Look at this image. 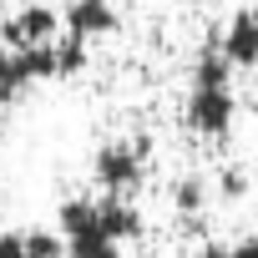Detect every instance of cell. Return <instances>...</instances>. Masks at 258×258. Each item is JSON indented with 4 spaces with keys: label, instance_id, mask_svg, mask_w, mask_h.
I'll return each instance as SVG.
<instances>
[{
    "label": "cell",
    "instance_id": "277c9868",
    "mask_svg": "<svg viewBox=\"0 0 258 258\" xmlns=\"http://www.w3.org/2000/svg\"><path fill=\"white\" fill-rule=\"evenodd\" d=\"M61 36V16L51 6H21L6 26H0V41L6 46H46Z\"/></svg>",
    "mask_w": 258,
    "mask_h": 258
},
{
    "label": "cell",
    "instance_id": "2e32d148",
    "mask_svg": "<svg viewBox=\"0 0 258 258\" xmlns=\"http://www.w3.org/2000/svg\"><path fill=\"white\" fill-rule=\"evenodd\" d=\"M0 6H6V0H0Z\"/></svg>",
    "mask_w": 258,
    "mask_h": 258
},
{
    "label": "cell",
    "instance_id": "4fadbf2b",
    "mask_svg": "<svg viewBox=\"0 0 258 258\" xmlns=\"http://www.w3.org/2000/svg\"><path fill=\"white\" fill-rule=\"evenodd\" d=\"M198 258H233V248H228V243H203Z\"/></svg>",
    "mask_w": 258,
    "mask_h": 258
},
{
    "label": "cell",
    "instance_id": "52a82bcc",
    "mask_svg": "<svg viewBox=\"0 0 258 258\" xmlns=\"http://www.w3.org/2000/svg\"><path fill=\"white\" fill-rule=\"evenodd\" d=\"M223 56L233 66H258V26H253V11H238L223 31Z\"/></svg>",
    "mask_w": 258,
    "mask_h": 258
},
{
    "label": "cell",
    "instance_id": "6da1fadb",
    "mask_svg": "<svg viewBox=\"0 0 258 258\" xmlns=\"http://www.w3.org/2000/svg\"><path fill=\"white\" fill-rule=\"evenodd\" d=\"M228 66L233 61L223 56V46L203 51L198 66H192V91H187V111H182L192 132L213 137V142H223L233 132V111H238V101H233V71Z\"/></svg>",
    "mask_w": 258,
    "mask_h": 258
},
{
    "label": "cell",
    "instance_id": "8992f818",
    "mask_svg": "<svg viewBox=\"0 0 258 258\" xmlns=\"http://www.w3.org/2000/svg\"><path fill=\"white\" fill-rule=\"evenodd\" d=\"M96 218H101V228H106L116 243H132V238H142V233H147L142 208L126 198V192H106V198H96Z\"/></svg>",
    "mask_w": 258,
    "mask_h": 258
},
{
    "label": "cell",
    "instance_id": "7a4b0ae2",
    "mask_svg": "<svg viewBox=\"0 0 258 258\" xmlns=\"http://www.w3.org/2000/svg\"><path fill=\"white\" fill-rule=\"evenodd\" d=\"M61 238H66V258H121V243L101 228L91 198L61 203Z\"/></svg>",
    "mask_w": 258,
    "mask_h": 258
},
{
    "label": "cell",
    "instance_id": "9c48e42d",
    "mask_svg": "<svg viewBox=\"0 0 258 258\" xmlns=\"http://www.w3.org/2000/svg\"><path fill=\"white\" fill-rule=\"evenodd\" d=\"M203 203H208V187H203V177H177L172 182V208L177 213H203Z\"/></svg>",
    "mask_w": 258,
    "mask_h": 258
},
{
    "label": "cell",
    "instance_id": "ba28073f",
    "mask_svg": "<svg viewBox=\"0 0 258 258\" xmlns=\"http://www.w3.org/2000/svg\"><path fill=\"white\" fill-rule=\"evenodd\" d=\"M26 86H31V71L21 66V51H16V46H0V106L21 101Z\"/></svg>",
    "mask_w": 258,
    "mask_h": 258
},
{
    "label": "cell",
    "instance_id": "5bb4252c",
    "mask_svg": "<svg viewBox=\"0 0 258 258\" xmlns=\"http://www.w3.org/2000/svg\"><path fill=\"white\" fill-rule=\"evenodd\" d=\"M233 258H258V238H243V243H228Z\"/></svg>",
    "mask_w": 258,
    "mask_h": 258
},
{
    "label": "cell",
    "instance_id": "5b68a950",
    "mask_svg": "<svg viewBox=\"0 0 258 258\" xmlns=\"http://www.w3.org/2000/svg\"><path fill=\"white\" fill-rule=\"evenodd\" d=\"M61 26H66V36L101 41V36L116 31V11H111V0H71L61 11Z\"/></svg>",
    "mask_w": 258,
    "mask_h": 258
},
{
    "label": "cell",
    "instance_id": "3957f363",
    "mask_svg": "<svg viewBox=\"0 0 258 258\" xmlns=\"http://www.w3.org/2000/svg\"><path fill=\"white\" fill-rule=\"evenodd\" d=\"M147 152H152V142H147V137H137V142H106V147L96 152L91 172H96V182H101L106 192H126V198H132V192L142 187Z\"/></svg>",
    "mask_w": 258,
    "mask_h": 258
},
{
    "label": "cell",
    "instance_id": "7c38bea8",
    "mask_svg": "<svg viewBox=\"0 0 258 258\" xmlns=\"http://www.w3.org/2000/svg\"><path fill=\"white\" fill-rule=\"evenodd\" d=\"M0 258H26V233H0Z\"/></svg>",
    "mask_w": 258,
    "mask_h": 258
},
{
    "label": "cell",
    "instance_id": "9a60e30c",
    "mask_svg": "<svg viewBox=\"0 0 258 258\" xmlns=\"http://www.w3.org/2000/svg\"><path fill=\"white\" fill-rule=\"evenodd\" d=\"M248 11H253V26H258V6H248Z\"/></svg>",
    "mask_w": 258,
    "mask_h": 258
},
{
    "label": "cell",
    "instance_id": "30bf717a",
    "mask_svg": "<svg viewBox=\"0 0 258 258\" xmlns=\"http://www.w3.org/2000/svg\"><path fill=\"white\" fill-rule=\"evenodd\" d=\"M26 258H66V238L46 228H26Z\"/></svg>",
    "mask_w": 258,
    "mask_h": 258
},
{
    "label": "cell",
    "instance_id": "8fae6325",
    "mask_svg": "<svg viewBox=\"0 0 258 258\" xmlns=\"http://www.w3.org/2000/svg\"><path fill=\"white\" fill-rule=\"evenodd\" d=\"M218 192H223L228 203H238V198L248 192V172H238V167H228V172L218 177Z\"/></svg>",
    "mask_w": 258,
    "mask_h": 258
}]
</instances>
